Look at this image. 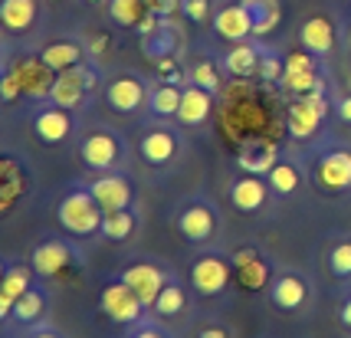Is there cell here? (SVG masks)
<instances>
[{"label":"cell","mask_w":351,"mask_h":338,"mask_svg":"<svg viewBox=\"0 0 351 338\" xmlns=\"http://www.w3.org/2000/svg\"><path fill=\"white\" fill-rule=\"evenodd\" d=\"M53 69L36 56H20V60H3V76H0V99L3 106H14L16 99H49L53 89Z\"/></svg>","instance_id":"obj_1"},{"label":"cell","mask_w":351,"mask_h":338,"mask_svg":"<svg viewBox=\"0 0 351 338\" xmlns=\"http://www.w3.org/2000/svg\"><path fill=\"white\" fill-rule=\"evenodd\" d=\"M56 220L73 240H92V237L102 233L106 210L95 200V194L86 187V181H76V184L66 187L62 197L56 200Z\"/></svg>","instance_id":"obj_2"},{"label":"cell","mask_w":351,"mask_h":338,"mask_svg":"<svg viewBox=\"0 0 351 338\" xmlns=\"http://www.w3.org/2000/svg\"><path fill=\"white\" fill-rule=\"evenodd\" d=\"M223 230V217L220 207L214 204V197L207 194H191L178 204L174 210V233L181 237L184 243L191 246H214L220 240Z\"/></svg>","instance_id":"obj_3"},{"label":"cell","mask_w":351,"mask_h":338,"mask_svg":"<svg viewBox=\"0 0 351 338\" xmlns=\"http://www.w3.org/2000/svg\"><path fill=\"white\" fill-rule=\"evenodd\" d=\"M79 161L89 171H125L128 168V141L108 128V125H92L76 141Z\"/></svg>","instance_id":"obj_4"},{"label":"cell","mask_w":351,"mask_h":338,"mask_svg":"<svg viewBox=\"0 0 351 338\" xmlns=\"http://www.w3.org/2000/svg\"><path fill=\"white\" fill-rule=\"evenodd\" d=\"M187 282L191 289L204 295V299H217L237 282L233 279V256L223 253L220 246H204L197 256L187 266Z\"/></svg>","instance_id":"obj_5"},{"label":"cell","mask_w":351,"mask_h":338,"mask_svg":"<svg viewBox=\"0 0 351 338\" xmlns=\"http://www.w3.org/2000/svg\"><path fill=\"white\" fill-rule=\"evenodd\" d=\"M36 194V171L27 154L7 152L0 154V217H10Z\"/></svg>","instance_id":"obj_6"},{"label":"cell","mask_w":351,"mask_h":338,"mask_svg":"<svg viewBox=\"0 0 351 338\" xmlns=\"http://www.w3.org/2000/svg\"><path fill=\"white\" fill-rule=\"evenodd\" d=\"M308 178L325 194H351V145L345 141L319 145Z\"/></svg>","instance_id":"obj_7"},{"label":"cell","mask_w":351,"mask_h":338,"mask_svg":"<svg viewBox=\"0 0 351 338\" xmlns=\"http://www.w3.org/2000/svg\"><path fill=\"white\" fill-rule=\"evenodd\" d=\"M184 132L178 125H168L158 119V125H148L141 128L138 135V158L148 165V168H171L178 158L184 154Z\"/></svg>","instance_id":"obj_8"},{"label":"cell","mask_w":351,"mask_h":338,"mask_svg":"<svg viewBox=\"0 0 351 338\" xmlns=\"http://www.w3.org/2000/svg\"><path fill=\"white\" fill-rule=\"evenodd\" d=\"M266 299H269V306L279 315H299V312H306L312 306L315 286H312V279L302 269H292V266L289 269H276L273 282L266 289Z\"/></svg>","instance_id":"obj_9"},{"label":"cell","mask_w":351,"mask_h":338,"mask_svg":"<svg viewBox=\"0 0 351 338\" xmlns=\"http://www.w3.org/2000/svg\"><path fill=\"white\" fill-rule=\"evenodd\" d=\"M30 263L36 269V276L53 282V279L66 276L69 269L82 266V250L73 240H62V237H46L30 250Z\"/></svg>","instance_id":"obj_10"},{"label":"cell","mask_w":351,"mask_h":338,"mask_svg":"<svg viewBox=\"0 0 351 338\" xmlns=\"http://www.w3.org/2000/svg\"><path fill=\"white\" fill-rule=\"evenodd\" d=\"M230 256H233V279H237L240 289L243 292L269 289V282H273V276H276V263L260 243L237 246Z\"/></svg>","instance_id":"obj_11"},{"label":"cell","mask_w":351,"mask_h":338,"mask_svg":"<svg viewBox=\"0 0 351 338\" xmlns=\"http://www.w3.org/2000/svg\"><path fill=\"white\" fill-rule=\"evenodd\" d=\"M95 89H99V73L86 62H79L66 73H56V82L49 89V102L69 108V112H82V108H89Z\"/></svg>","instance_id":"obj_12"},{"label":"cell","mask_w":351,"mask_h":338,"mask_svg":"<svg viewBox=\"0 0 351 338\" xmlns=\"http://www.w3.org/2000/svg\"><path fill=\"white\" fill-rule=\"evenodd\" d=\"M99 312H102L106 319H112L115 325H125V328H128V325L141 322L152 309L138 299V292L132 289L122 276H115L99 289Z\"/></svg>","instance_id":"obj_13"},{"label":"cell","mask_w":351,"mask_h":338,"mask_svg":"<svg viewBox=\"0 0 351 338\" xmlns=\"http://www.w3.org/2000/svg\"><path fill=\"white\" fill-rule=\"evenodd\" d=\"M328 115V99L325 93L312 95H292L289 112H286V132L292 141H308L319 135L322 122Z\"/></svg>","instance_id":"obj_14"},{"label":"cell","mask_w":351,"mask_h":338,"mask_svg":"<svg viewBox=\"0 0 351 338\" xmlns=\"http://www.w3.org/2000/svg\"><path fill=\"white\" fill-rule=\"evenodd\" d=\"M319 56L308 53L306 47L295 49L286 56V69H282V79H279V89L286 95H312V93H325V79H322L319 69Z\"/></svg>","instance_id":"obj_15"},{"label":"cell","mask_w":351,"mask_h":338,"mask_svg":"<svg viewBox=\"0 0 351 338\" xmlns=\"http://www.w3.org/2000/svg\"><path fill=\"white\" fill-rule=\"evenodd\" d=\"M119 276H122L125 282H128V286L138 292V299H141L145 306L152 309L154 299H158V292L165 289V282L174 276V269H171V266H165L161 260H148V256H138V260L125 263Z\"/></svg>","instance_id":"obj_16"},{"label":"cell","mask_w":351,"mask_h":338,"mask_svg":"<svg viewBox=\"0 0 351 338\" xmlns=\"http://www.w3.org/2000/svg\"><path fill=\"white\" fill-rule=\"evenodd\" d=\"M95 200L102 204V210H122L135 204V181L125 174V171H89V178H82Z\"/></svg>","instance_id":"obj_17"},{"label":"cell","mask_w":351,"mask_h":338,"mask_svg":"<svg viewBox=\"0 0 351 338\" xmlns=\"http://www.w3.org/2000/svg\"><path fill=\"white\" fill-rule=\"evenodd\" d=\"M227 197H230V204H233V210L253 217V214H266V210H269V204L276 200V194H273V187L266 184V178H263V174L240 171L237 178H230Z\"/></svg>","instance_id":"obj_18"},{"label":"cell","mask_w":351,"mask_h":338,"mask_svg":"<svg viewBox=\"0 0 351 338\" xmlns=\"http://www.w3.org/2000/svg\"><path fill=\"white\" fill-rule=\"evenodd\" d=\"M148 86L145 79L135 76V73H115L108 76V82L102 86V95H106V106L119 115H138L141 108H148Z\"/></svg>","instance_id":"obj_19"},{"label":"cell","mask_w":351,"mask_h":338,"mask_svg":"<svg viewBox=\"0 0 351 338\" xmlns=\"http://www.w3.org/2000/svg\"><path fill=\"white\" fill-rule=\"evenodd\" d=\"M30 128L43 145L60 148V145H66V141L76 135V112H69V108H62V106H56V102L46 99V106H40L33 112Z\"/></svg>","instance_id":"obj_20"},{"label":"cell","mask_w":351,"mask_h":338,"mask_svg":"<svg viewBox=\"0 0 351 338\" xmlns=\"http://www.w3.org/2000/svg\"><path fill=\"white\" fill-rule=\"evenodd\" d=\"M36 269L30 260H3V279H0V322L7 325L16 299L36 282Z\"/></svg>","instance_id":"obj_21"},{"label":"cell","mask_w":351,"mask_h":338,"mask_svg":"<svg viewBox=\"0 0 351 338\" xmlns=\"http://www.w3.org/2000/svg\"><path fill=\"white\" fill-rule=\"evenodd\" d=\"M263 178H266V184L273 187L276 200H286V197H295V194L306 187L308 171H306V165H302L295 154H279V158H276V165L266 171Z\"/></svg>","instance_id":"obj_22"},{"label":"cell","mask_w":351,"mask_h":338,"mask_svg":"<svg viewBox=\"0 0 351 338\" xmlns=\"http://www.w3.org/2000/svg\"><path fill=\"white\" fill-rule=\"evenodd\" d=\"M49 299H53V289H49V282L46 279H36L30 289L23 292L20 299H16L14 312H10V319L7 325H20V328H30V325L43 322L46 309H49Z\"/></svg>","instance_id":"obj_23"},{"label":"cell","mask_w":351,"mask_h":338,"mask_svg":"<svg viewBox=\"0 0 351 338\" xmlns=\"http://www.w3.org/2000/svg\"><path fill=\"white\" fill-rule=\"evenodd\" d=\"M187 309H191V282H184V279L174 273V276L165 282V289L158 292L152 312L158 315V319L171 322V319H181V315H187Z\"/></svg>","instance_id":"obj_24"},{"label":"cell","mask_w":351,"mask_h":338,"mask_svg":"<svg viewBox=\"0 0 351 338\" xmlns=\"http://www.w3.org/2000/svg\"><path fill=\"white\" fill-rule=\"evenodd\" d=\"M214 30L230 40V43H243L246 36H253V16L250 10L243 7V0H237V3H227V7H220L214 14Z\"/></svg>","instance_id":"obj_25"},{"label":"cell","mask_w":351,"mask_h":338,"mask_svg":"<svg viewBox=\"0 0 351 338\" xmlns=\"http://www.w3.org/2000/svg\"><path fill=\"white\" fill-rule=\"evenodd\" d=\"M214 115V93L200 89L194 82L184 86V95H181V112H178V122L187 125V128H200V125L210 122Z\"/></svg>","instance_id":"obj_26"},{"label":"cell","mask_w":351,"mask_h":338,"mask_svg":"<svg viewBox=\"0 0 351 338\" xmlns=\"http://www.w3.org/2000/svg\"><path fill=\"white\" fill-rule=\"evenodd\" d=\"M138 230H141V210H138V204H132V207H122V210L106 214L99 237L108 240V243H128Z\"/></svg>","instance_id":"obj_27"},{"label":"cell","mask_w":351,"mask_h":338,"mask_svg":"<svg viewBox=\"0 0 351 338\" xmlns=\"http://www.w3.org/2000/svg\"><path fill=\"white\" fill-rule=\"evenodd\" d=\"M260 56L263 47L260 43H237L223 53V73H230L233 79H250V76H260Z\"/></svg>","instance_id":"obj_28"},{"label":"cell","mask_w":351,"mask_h":338,"mask_svg":"<svg viewBox=\"0 0 351 338\" xmlns=\"http://www.w3.org/2000/svg\"><path fill=\"white\" fill-rule=\"evenodd\" d=\"M299 43L315 56H328L335 49V23L328 16H308L299 30Z\"/></svg>","instance_id":"obj_29"},{"label":"cell","mask_w":351,"mask_h":338,"mask_svg":"<svg viewBox=\"0 0 351 338\" xmlns=\"http://www.w3.org/2000/svg\"><path fill=\"white\" fill-rule=\"evenodd\" d=\"M0 20H3L7 33H30L40 20V3L36 0H3Z\"/></svg>","instance_id":"obj_30"},{"label":"cell","mask_w":351,"mask_h":338,"mask_svg":"<svg viewBox=\"0 0 351 338\" xmlns=\"http://www.w3.org/2000/svg\"><path fill=\"white\" fill-rule=\"evenodd\" d=\"M181 95H184V86L168 82V79H161L158 86H152V93H148V112H152V119H161V122L178 119Z\"/></svg>","instance_id":"obj_31"},{"label":"cell","mask_w":351,"mask_h":338,"mask_svg":"<svg viewBox=\"0 0 351 338\" xmlns=\"http://www.w3.org/2000/svg\"><path fill=\"white\" fill-rule=\"evenodd\" d=\"M325 269L341 289H351V233L335 237L325 250Z\"/></svg>","instance_id":"obj_32"},{"label":"cell","mask_w":351,"mask_h":338,"mask_svg":"<svg viewBox=\"0 0 351 338\" xmlns=\"http://www.w3.org/2000/svg\"><path fill=\"white\" fill-rule=\"evenodd\" d=\"M40 60L53 73H66V69H73V66H79V62L86 60V47L76 43V40H53V43H46L40 49Z\"/></svg>","instance_id":"obj_33"},{"label":"cell","mask_w":351,"mask_h":338,"mask_svg":"<svg viewBox=\"0 0 351 338\" xmlns=\"http://www.w3.org/2000/svg\"><path fill=\"white\" fill-rule=\"evenodd\" d=\"M276 158H279V148H276L273 141L256 138L240 148L237 165H240V171H250V174H266V171L276 165Z\"/></svg>","instance_id":"obj_34"},{"label":"cell","mask_w":351,"mask_h":338,"mask_svg":"<svg viewBox=\"0 0 351 338\" xmlns=\"http://www.w3.org/2000/svg\"><path fill=\"white\" fill-rule=\"evenodd\" d=\"M243 7L253 16V36H269L279 27V0H243Z\"/></svg>","instance_id":"obj_35"},{"label":"cell","mask_w":351,"mask_h":338,"mask_svg":"<svg viewBox=\"0 0 351 338\" xmlns=\"http://www.w3.org/2000/svg\"><path fill=\"white\" fill-rule=\"evenodd\" d=\"M148 16L145 0H108V20L119 23L125 30H138Z\"/></svg>","instance_id":"obj_36"},{"label":"cell","mask_w":351,"mask_h":338,"mask_svg":"<svg viewBox=\"0 0 351 338\" xmlns=\"http://www.w3.org/2000/svg\"><path fill=\"white\" fill-rule=\"evenodd\" d=\"M125 338H174V332L168 328L165 319H158L154 312H148L141 322H135V325H128V328H125Z\"/></svg>","instance_id":"obj_37"},{"label":"cell","mask_w":351,"mask_h":338,"mask_svg":"<svg viewBox=\"0 0 351 338\" xmlns=\"http://www.w3.org/2000/svg\"><path fill=\"white\" fill-rule=\"evenodd\" d=\"M187 82H194L200 89H207V93H220V69H217L210 60H200L197 66H191V73H187Z\"/></svg>","instance_id":"obj_38"},{"label":"cell","mask_w":351,"mask_h":338,"mask_svg":"<svg viewBox=\"0 0 351 338\" xmlns=\"http://www.w3.org/2000/svg\"><path fill=\"white\" fill-rule=\"evenodd\" d=\"M282 69H286V56H279L276 49L263 47V56H260V76H263V82H276V86H279Z\"/></svg>","instance_id":"obj_39"},{"label":"cell","mask_w":351,"mask_h":338,"mask_svg":"<svg viewBox=\"0 0 351 338\" xmlns=\"http://www.w3.org/2000/svg\"><path fill=\"white\" fill-rule=\"evenodd\" d=\"M210 10H214V3H210V0H184L181 3V14L187 16L191 23H207V20H214Z\"/></svg>","instance_id":"obj_40"},{"label":"cell","mask_w":351,"mask_h":338,"mask_svg":"<svg viewBox=\"0 0 351 338\" xmlns=\"http://www.w3.org/2000/svg\"><path fill=\"white\" fill-rule=\"evenodd\" d=\"M23 338H66V332H62L56 322H36L30 325V328H23Z\"/></svg>","instance_id":"obj_41"},{"label":"cell","mask_w":351,"mask_h":338,"mask_svg":"<svg viewBox=\"0 0 351 338\" xmlns=\"http://www.w3.org/2000/svg\"><path fill=\"white\" fill-rule=\"evenodd\" d=\"M184 0H145V7H148V14L154 16H174L181 10Z\"/></svg>","instance_id":"obj_42"},{"label":"cell","mask_w":351,"mask_h":338,"mask_svg":"<svg viewBox=\"0 0 351 338\" xmlns=\"http://www.w3.org/2000/svg\"><path fill=\"white\" fill-rule=\"evenodd\" d=\"M194 338H233V335H230V328L223 322H204L194 332Z\"/></svg>","instance_id":"obj_43"},{"label":"cell","mask_w":351,"mask_h":338,"mask_svg":"<svg viewBox=\"0 0 351 338\" xmlns=\"http://www.w3.org/2000/svg\"><path fill=\"white\" fill-rule=\"evenodd\" d=\"M338 322H341V328L345 332H351V289H345V295H341V302H338Z\"/></svg>","instance_id":"obj_44"},{"label":"cell","mask_w":351,"mask_h":338,"mask_svg":"<svg viewBox=\"0 0 351 338\" xmlns=\"http://www.w3.org/2000/svg\"><path fill=\"white\" fill-rule=\"evenodd\" d=\"M335 115L345 125H351V95H341V99L335 102Z\"/></svg>","instance_id":"obj_45"},{"label":"cell","mask_w":351,"mask_h":338,"mask_svg":"<svg viewBox=\"0 0 351 338\" xmlns=\"http://www.w3.org/2000/svg\"><path fill=\"white\" fill-rule=\"evenodd\" d=\"M86 3H102V0H86Z\"/></svg>","instance_id":"obj_46"}]
</instances>
